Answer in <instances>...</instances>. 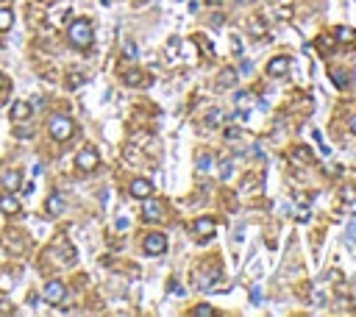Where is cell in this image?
Instances as JSON below:
<instances>
[{"instance_id": "obj_1", "label": "cell", "mask_w": 356, "mask_h": 317, "mask_svg": "<svg viewBox=\"0 0 356 317\" xmlns=\"http://www.w3.org/2000/svg\"><path fill=\"white\" fill-rule=\"evenodd\" d=\"M67 39H70V45L86 50L92 45V39H95L92 23H89V20H73V23H70V28H67Z\"/></svg>"}, {"instance_id": "obj_2", "label": "cell", "mask_w": 356, "mask_h": 317, "mask_svg": "<svg viewBox=\"0 0 356 317\" xmlns=\"http://www.w3.org/2000/svg\"><path fill=\"white\" fill-rule=\"evenodd\" d=\"M48 128H50V137L59 139V142L70 139V137H73V131H75L73 120H70V117H64V114H53V117L48 120Z\"/></svg>"}, {"instance_id": "obj_3", "label": "cell", "mask_w": 356, "mask_h": 317, "mask_svg": "<svg viewBox=\"0 0 356 317\" xmlns=\"http://www.w3.org/2000/svg\"><path fill=\"white\" fill-rule=\"evenodd\" d=\"M97 164H100V153H97L95 148H84V150H78V156H75V167H78L81 173H92Z\"/></svg>"}, {"instance_id": "obj_4", "label": "cell", "mask_w": 356, "mask_h": 317, "mask_svg": "<svg viewBox=\"0 0 356 317\" xmlns=\"http://www.w3.org/2000/svg\"><path fill=\"white\" fill-rule=\"evenodd\" d=\"M214 231H217V226H214V220L211 217H198V220L192 223V234L198 237V242H206L214 237Z\"/></svg>"}, {"instance_id": "obj_5", "label": "cell", "mask_w": 356, "mask_h": 317, "mask_svg": "<svg viewBox=\"0 0 356 317\" xmlns=\"http://www.w3.org/2000/svg\"><path fill=\"white\" fill-rule=\"evenodd\" d=\"M164 251H167V237H164V234H159V231L148 234V237H145V253L159 256V253H164Z\"/></svg>"}, {"instance_id": "obj_6", "label": "cell", "mask_w": 356, "mask_h": 317, "mask_svg": "<svg viewBox=\"0 0 356 317\" xmlns=\"http://www.w3.org/2000/svg\"><path fill=\"white\" fill-rule=\"evenodd\" d=\"M67 298V287L61 281H48V287H45V300L48 303H61V300Z\"/></svg>"}, {"instance_id": "obj_7", "label": "cell", "mask_w": 356, "mask_h": 317, "mask_svg": "<svg viewBox=\"0 0 356 317\" xmlns=\"http://www.w3.org/2000/svg\"><path fill=\"white\" fill-rule=\"evenodd\" d=\"M162 200H153V197H145V206H142V220L148 223H156L162 220Z\"/></svg>"}, {"instance_id": "obj_8", "label": "cell", "mask_w": 356, "mask_h": 317, "mask_svg": "<svg viewBox=\"0 0 356 317\" xmlns=\"http://www.w3.org/2000/svg\"><path fill=\"white\" fill-rule=\"evenodd\" d=\"M290 72V59L287 56H276L267 61V75H287Z\"/></svg>"}, {"instance_id": "obj_9", "label": "cell", "mask_w": 356, "mask_h": 317, "mask_svg": "<svg viewBox=\"0 0 356 317\" xmlns=\"http://www.w3.org/2000/svg\"><path fill=\"white\" fill-rule=\"evenodd\" d=\"M151 192H153V184H151V181H145V178L131 181V195H134V197L145 200V197H151Z\"/></svg>"}, {"instance_id": "obj_10", "label": "cell", "mask_w": 356, "mask_h": 317, "mask_svg": "<svg viewBox=\"0 0 356 317\" xmlns=\"http://www.w3.org/2000/svg\"><path fill=\"white\" fill-rule=\"evenodd\" d=\"M31 112H34V106H31L28 100H17L12 106V120L23 123V120H28V117H31Z\"/></svg>"}, {"instance_id": "obj_11", "label": "cell", "mask_w": 356, "mask_h": 317, "mask_svg": "<svg viewBox=\"0 0 356 317\" xmlns=\"http://www.w3.org/2000/svg\"><path fill=\"white\" fill-rule=\"evenodd\" d=\"M0 212H3V215H17L20 200L14 195H0Z\"/></svg>"}, {"instance_id": "obj_12", "label": "cell", "mask_w": 356, "mask_h": 317, "mask_svg": "<svg viewBox=\"0 0 356 317\" xmlns=\"http://www.w3.org/2000/svg\"><path fill=\"white\" fill-rule=\"evenodd\" d=\"M20 184H23V175H20V170H9V173L3 175V186H6V192H17Z\"/></svg>"}, {"instance_id": "obj_13", "label": "cell", "mask_w": 356, "mask_h": 317, "mask_svg": "<svg viewBox=\"0 0 356 317\" xmlns=\"http://www.w3.org/2000/svg\"><path fill=\"white\" fill-rule=\"evenodd\" d=\"M61 209H64V197H61V192H56L48 197V215H59Z\"/></svg>"}, {"instance_id": "obj_14", "label": "cell", "mask_w": 356, "mask_h": 317, "mask_svg": "<svg viewBox=\"0 0 356 317\" xmlns=\"http://www.w3.org/2000/svg\"><path fill=\"white\" fill-rule=\"evenodd\" d=\"M337 42H342V45L356 42V31H353V28H345V25H339V28H337Z\"/></svg>"}, {"instance_id": "obj_15", "label": "cell", "mask_w": 356, "mask_h": 317, "mask_svg": "<svg viewBox=\"0 0 356 317\" xmlns=\"http://www.w3.org/2000/svg\"><path fill=\"white\" fill-rule=\"evenodd\" d=\"M234 81H236V72H234V70H223V72H220L217 86H220V89H228V86L234 84Z\"/></svg>"}, {"instance_id": "obj_16", "label": "cell", "mask_w": 356, "mask_h": 317, "mask_svg": "<svg viewBox=\"0 0 356 317\" xmlns=\"http://www.w3.org/2000/svg\"><path fill=\"white\" fill-rule=\"evenodd\" d=\"M14 25V14L12 9H0V31H9Z\"/></svg>"}, {"instance_id": "obj_17", "label": "cell", "mask_w": 356, "mask_h": 317, "mask_svg": "<svg viewBox=\"0 0 356 317\" xmlns=\"http://www.w3.org/2000/svg\"><path fill=\"white\" fill-rule=\"evenodd\" d=\"M178 50H181V39H178V36H173V39L167 42V56H170V61L178 59Z\"/></svg>"}, {"instance_id": "obj_18", "label": "cell", "mask_w": 356, "mask_h": 317, "mask_svg": "<svg viewBox=\"0 0 356 317\" xmlns=\"http://www.w3.org/2000/svg\"><path fill=\"white\" fill-rule=\"evenodd\" d=\"M3 242H6V248H9V251H17V253L25 248V242H23V240H17V234H9V237H6Z\"/></svg>"}, {"instance_id": "obj_19", "label": "cell", "mask_w": 356, "mask_h": 317, "mask_svg": "<svg viewBox=\"0 0 356 317\" xmlns=\"http://www.w3.org/2000/svg\"><path fill=\"white\" fill-rule=\"evenodd\" d=\"M123 78H126V84H128V86H137V84H142V72H139V70H128Z\"/></svg>"}, {"instance_id": "obj_20", "label": "cell", "mask_w": 356, "mask_h": 317, "mask_svg": "<svg viewBox=\"0 0 356 317\" xmlns=\"http://www.w3.org/2000/svg\"><path fill=\"white\" fill-rule=\"evenodd\" d=\"M231 173H234V162H231V159L220 162V178H223V181H228V178H231Z\"/></svg>"}, {"instance_id": "obj_21", "label": "cell", "mask_w": 356, "mask_h": 317, "mask_svg": "<svg viewBox=\"0 0 356 317\" xmlns=\"http://www.w3.org/2000/svg\"><path fill=\"white\" fill-rule=\"evenodd\" d=\"M211 164H214V162H211L209 153H200V156H198V170H200V173H209Z\"/></svg>"}, {"instance_id": "obj_22", "label": "cell", "mask_w": 356, "mask_h": 317, "mask_svg": "<svg viewBox=\"0 0 356 317\" xmlns=\"http://www.w3.org/2000/svg\"><path fill=\"white\" fill-rule=\"evenodd\" d=\"M353 240H356V217L348 223V228H345V242H348V245H353Z\"/></svg>"}, {"instance_id": "obj_23", "label": "cell", "mask_w": 356, "mask_h": 317, "mask_svg": "<svg viewBox=\"0 0 356 317\" xmlns=\"http://www.w3.org/2000/svg\"><path fill=\"white\" fill-rule=\"evenodd\" d=\"M292 159H295V162H309L312 156H309V150L301 145V148H295V150H292Z\"/></svg>"}, {"instance_id": "obj_24", "label": "cell", "mask_w": 356, "mask_h": 317, "mask_svg": "<svg viewBox=\"0 0 356 317\" xmlns=\"http://www.w3.org/2000/svg\"><path fill=\"white\" fill-rule=\"evenodd\" d=\"M342 200L345 203H356V186H342Z\"/></svg>"}, {"instance_id": "obj_25", "label": "cell", "mask_w": 356, "mask_h": 317, "mask_svg": "<svg viewBox=\"0 0 356 317\" xmlns=\"http://www.w3.org/2000/svg\"><path fill=\"white\" fill-rule=\"evenodd\" d=\"M206 123H209V126H220V123H223V112H220V109H214V112L206 117Z\"/></svg>"}, {"instance_id": "obj_26", "label": "cell", "mask_w": 356, "mask_h": 317, "mask_svg": "<svg viewBox=\"0 0 356 317\" xmlns=\"http://www.w3.org/2000/svg\"><path fill=\"white\" fill-rule=\"evenodd\" d=\"M317 48H320V50H331V48H334V39H331V36H320V39H317Z\"/></svg>"}, {"instance_id": "obj_27", "label": "cell", "mask_w": 356, "mask_h": 317, "mask_svg": "<svg viewBox=\"0 0 356 317\" xmlns=\"http://www.w3.org/2000/svg\"><path fill=\"white\" fill-rule=\"evenodd\" d=\"M14 134H17V139H28L31 134H34V128H31V126H20Z\"/></svg>"}, {"instance_id": "obj_28", "label": "cell", "mask_w": 356, "mask_h": 317, "mask_svg": "<svg viewBox=\"0 0 356 317\" xmlns=\"http://www.w3.org/2000/svg\"><path fill=\"white\" fill-rule=\"evenodd\" d=\"M123 50H126L128 59H137V45H134V42H126V45H123Z\"/></svg>"}, {"instance_id": "obj_29", "label": "cell", "mask_w": 356, "mask_h": 317, "mask_svg": "<svg viewBox=\"0 0 356 317\" xmlns=\"http://www.w3.org/2000/svg\"><path fill=\"white\" fill-rule=\"evenodd\" d=\"M192 314H195V317H211V306H198Z\"/></svg>"}, {"instance_id": "obj_30", "label": "cell", "mask_w": 356, "mask_h": 317, "mask_svg": "<svg viewBox=\"0 0 356 317\" xmlns=\"http://www.w3.org/2000/svg\"><path fill=\"white\" fill-rule=\"evenodd\" d=\"M231 48H234V53H236V56L242 53V42H240V36H234V39H231Z\"/></svg>"}, {"instance_id": "obj_31", "label": "cell", "mask_w": 356, "mask_h": 317, "mask_svg": "<svg viewBox=\"0 0 356 317\" xmlns=\"http://www.w3.org/2000/svg\"><path fill=\"white\" fill-rule=\"evenodd\" d=\"M240 128H228V131H225V139H236V137H240Z\"/></svg>"}, {"instance_id": "obj_32", "label": "cell", "mask_w": 356, "mask_h": 317, "mask_svg": "<svg viewBox=\"0 0 356 317\" xmlns=\"http://www.w3.org/2000/svg\"><path fill=\"white\" fill-rule=\"evenodd\" d=\"M295 217H298L301 223H306V220H309V209H298V215H295Z\"/></svg>"}, {"instance_id": "obj_33", "label": "cell", "mask_w": 356, "mask_h": 317, "mask_svg": "<svg viewBox=\"0 0 356 317\" xmlns=\"http://www.w3.org/2000/svg\"><path fill=\"white\" fill-rule=\"evenodd\" d=\"M331 78H334V84H337V86H345V78L339 75V72H331Z\"/></svg>"}, {"instance_id": "obj_34", "label": "cell", "mask_w": 356, "mask_h": 317, "mask_svg": "<svg viewBox=\"0 0 356 317\" xmlns=\"http://www.w3.org/2000/svg\"><path fill=\"white\" fill-rule=\"evenodd\" d=\"M251 28L259 31V34H262V31H265V23H262V20H254V23H251Z\"/></svg>"}, {"instance_id": "obj_35", "label": "cell", "mask_w": 356, "mask_h": 317, "mask_svg": "<svg viewBox=\"0 0 356 317\" xmlns=\"http://www.w3.org/2000/svg\"><path fill=\"white\" fill-rule=\"evenodd\" d=\"M114 226L120 228V231H123V228H128V217H117V223H114Z\"/></svg>"}, {"instance_id": "obj_36", "label": "cell", "mask_w": 356, "mask_h": 317, "mask_svg": "<svg viewBox=\"0 0 356 317\" xmlns=\"http://www.w3.org/2000/svg\"><path fill=\"white\" fill-rule=\"evenodd\" d=\"M251 300H254V303H262V289H254V292H251Z\"/></svg>"}, {"instance_id": "obj_37", "label": "cell", "mask_w": 356, "mask_h": 317, "mask_svg": "<svg viewBox=\"0 0 356 317\" xmlns=\"http://www.w3.org/2000/svg\"><path fill=\"white\" fill-rule=\"evenodd\" d=\"M0 311H14V306H9V300H0Z\"/></svg>"}, {"instance_id": "obj_38", "label": "cell", "mask_w": 356, "mask_h": 317, "mask_svg": "<svg viewBox=\"0 0 356 317\" xmlns=\"http://www.w3.org/2000/svg\"><path fill=\"white\" fill-rule=\"evenodd\" d=\"M350 134H356V114L350 117Z\"/></svg>"}, {"instance_id": "obj_39", "label": "cell", "mask_w": 356, "mask_h": 317, "mask_svg": "<svg viewBox=\"0 0 356 317\" xmlns=\"http://www.w3.org/2000/svg\"><path fill=\"white\" fill-rule=\"evenodd\" d=\"M206 3H209V6H220V3H223V0H206Z\"/></svg>"}, {"instance_id": "obj_40", "label": "cell", "mask_w": 356, "mask_h": 317, "mask_svg": "<svg viewBox=\"0 0 356 317\" xmlns=\"http://www.w3.org/2000/svg\"><path fill=\"white\" fill-rule=\"evenodd\" d=\"M3 84H6V78H3V72H0V89H3Z\"/></svg>"}, {"instance_id": "obj_41", "label": "cell", "mask_w": 356, "mask_h": 317, "mask_svg": "<svg viewBox=\"0 0 356 317\" xmlns=\"http://www.w3.org/2000/svg\"><path fill=\"white\" fill-rule=\"evenodd\" d=\"M234 3H251V0H234Z\"/></svg>"}]
</instances>
